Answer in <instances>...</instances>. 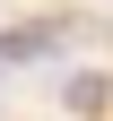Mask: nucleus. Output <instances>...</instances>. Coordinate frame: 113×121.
<instances>
[{
    "label": "nucleus",
    "mask_w": 113,
    "mask_h": 121,
    "mask_svg": "<svg viewBox=\"0 0 113 121\" xmlns=\"http://www.w3.org/2000/svg\"><path fill=\"white\" fill-rule=\"evenodd\" d=\"M61 43V26L52 17H35V26H9V35H0V69H26V60H44Z\"/></svg>",
    "instance_id": "1"
},
{
    "label": "nucleus",
    "mask_w": 113,
    "mask_h": 121,
    "mask_svg": "<svg viewBox=\"0 0 113 121\" xmlns=\"http://www.w3.org/2000/svg\"><path fill=\"white\" fill-rule=\"evenodd\" d=\"M104 95H113V86L96 78V69H70V78H61V104H70L78 121H87V112H104Z\"/></svg>",
    "instance_id": "2"
}]
</instances>
